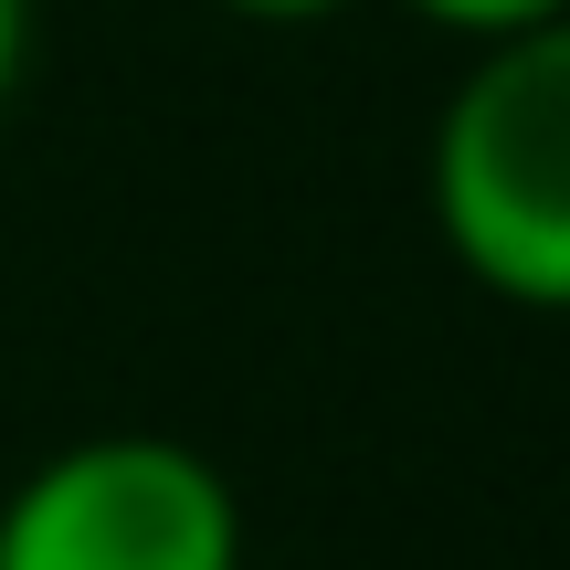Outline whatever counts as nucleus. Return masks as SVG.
Listing matches in <instances>:
<instances>
[{
    "label": "nucleus",
    "mask_w": 570,
    "mask_h": 570,
    "mask_svg": "<svg viewBox=\"0 0 570 570\" xmlns=\"http://www.w3.org/2000/svg\"><path fill=\"white\" fill-rule=\"evenodd\" d=\"M412 11L465 42H508V32H539V21H570V0H412Z\"/></svg>",
    "instance_id": "7ed1b4c3"
},
{
    "label": "nucleus",
    "mask_w": 570,
    "mask_h": 570,
    "mask_svg": "<svg viewBox=\"0 0 570 570\" xmlns=\"http://www.w3.org/2000/svg\"><path fill=\"white\" fill-rule=\"evenodd\" d=\"M233 21H275V32H296V21H338L348 0H223Z\"/></svg>",
    "instance_id": "39448f33"
},
{
    "label": "nucleus",
    "mask_w": 570,
    "mask_h": 570,
    "mask_svg": "<svg viewBox=\"0 0 570 570\" xmlns=\"http://www.w3.org/2000/svg\"><path fill=\"white\" fill-rule=\"evenodd\" d=\"M21 63H32V0H0V106H11Z\"/></svg>",
    "instance_id": "20e7f679"
},
{
    "label": "nucleus",
    "mask_w": 570,
    "mask_h": 570,
    "mask_svg": "<svg viewBox=\"0 0 570 570\" xmlns=\"http://www.w3.org/2000/svg\"><path fill=\"white\" fill-rule=\"evenodd\" d=\"M0 570H244V497L180 433H85L0 497Z\"/></svg>",
    "instance_id": "f03ea898"
},
{
    "label": "nucleus",
    "mask_w": 570,
    "mask_h": 570,
    "mask_svg": "<svg viewBox=\"0 0 570 570\" xmlns=\"http://www.w3.org/2000/svg\"><path fill=\"white\" fill-rule=\"evenodd\" d=\"M433 223L487 296L570 317V21L475 42L433 117Z\"/></svg>",
    "instance_id": "f257e3e1"
}]
</instances>
